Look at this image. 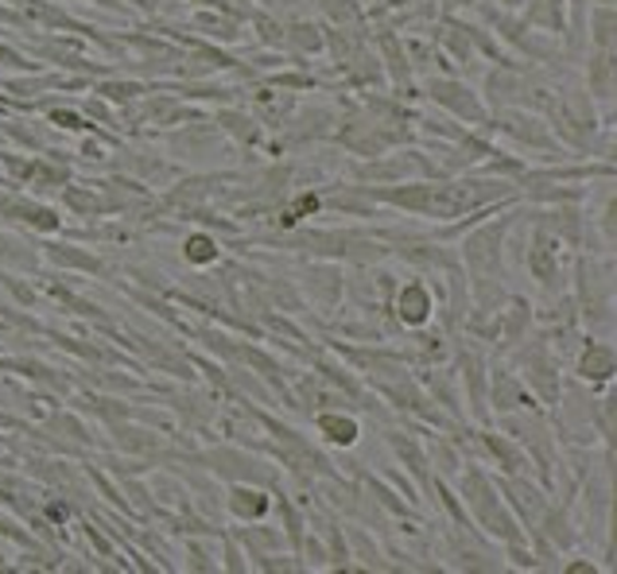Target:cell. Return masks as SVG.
Listing matches in <instances>:
<instances>
[{
  "instance_id": "1",
  "label": "cell",
  "mask_w": 617,
  "mask_h": 574,
  "mask_svg": "<svg viewBox=\"0 0 617 574\" xmlns=\"http://www.w3.org/2000/svg\"><path fill=\"white\" fill-rule=\"evenodd\" d=\"M529 218L532 234L524 241V268L548 296H559V291H567V279H571V249L544 222H536V214H529Z\"/></svg>"
},
{
  "instance_id": "2",
  "label": "cell",
  "mask_w": 617,
  "mask_h": 574,
  "mask_svg": "<svg viewBox=\"0 0 617 574\" xmlns=\"http://www.w3.org/2000/svg\"><path fill=\"white\" fill-rule=\"evenodd\" d=\"M521 214H505L497 222H478V226H470L462 234L459 244V264L466 272V279H478V276H501L505 268V237L513 229V222Z\"/></svg>"
},
{
  "instance_id": "3",
  "label": "cell",
  "mask_w": 617,
  "mask_h": 574,
  "mask_svg": "<svg viewBox=\"0 0 617 574\" xmlns=\"http://www.w3.org/2000/svg\"><path fill=\"white\" fill-rule=\"evenodd\" d=\"M191 462H202V470L217 474L226 481H252V486H272L280 478L272 466H264L257 454L241 451V446H217V451L191 454Z\"/></svg>"
},
{
  "instance_id": "4",
  "label": "cell",
  "mask_w": 617,
  "mask_h": 574,
  "mask_svg": "<svg viewBox=\"0 0 617 574\" xmlns=\"http://www.w3.org/2000/svg\"><path fill=\"white\" fill-rule=\"evenodd\" d=\"M486 132H501V136L517 140L521 148L532 152H559V140L551 136V129L539 121V113H529V109H489Z\"/></svg>"
},
{
  "instance_id": "5",
  "label": "cell",
  "mask_w": 617,
  "mask_h": 574,
  "mask_svg": "<svg viewBox=\"0 0 617 574\" xmlns=\"http://www.w3.org/2000/svg\"><path fill=\"white\" fill-rule=\"evenodd\" d=\"M427 101H435L439 109H447L459 124L486 129V121H489V105L482 101V94H474L466 82L447 79V74H439V79L427 82Z\"/></svg>"
},
{
  "instance_id": "6",
  "label": "cell",
  "mask_w": 617,
  "mask_h": 574,
  "mask_svg": "<svg viewBox=\"0 0 617 574\" xmlns=\"http://www.w3.org/2000/svg\"><path fill=\"white\" fill-rule=\"evenodd\" d=\"M384 311L396 319L401 331H424V326H431L435 311H439V299H435L427 279H408V284H396Z\"/></svg>"
},
{
  "instance_id": "7",
  "label": "cell",
  "mask_w": 617,
  "mask_h": 574,
  "mask_svg": "<svg viewBox=\"0 0 617 574\" xmlns=\"http://www.w3.org/2000/svg\"><path fill=\"white\" fill-rule=\"evenodd\" d=\"M614 369H617V357H614V346L594 334H586L579 342V354H574V376L583 384H591V392H606L609 381H614Z\"/></svg>"
},
{
  "instance_id": "8",
  "label": "cell",
  "mask_w": 617,
  "mask_h": 574,
  "mask_svg": "<svg viewBox=\"0 0 617 574\" xmlns=\"http://www.w3.org/2000/svg\"><path fill=\"white\" fill-rule=\"evenodd\" d=\"M497 489L505 493V505L513 509L524 528H532L539 521V513L548 509V489L529 478H497Z\"/></svg>"
},
{
  "instance_id": "9",
  "label": "cell",
  "mask_w": 617,
  "mask_h": 574,
  "mask_svg": "<svg viewBox=\"0 0 617 574\" xmlns=\"http://www.w3.org/2000/svg\"><path fill=\"white\" fill-rule=\"evenodd\" d=\"M315 435L327 446H339V451H354L361 443V419L349 408H327L315 411Z\"/></svg>"
},
{
  "instance_id": "10",
  "label": "cell",
  "mask_w": 617,
  "mask_h": 574,
  "mask_svg": "<svg viewBox=\"0 0 617 574\" xmlns=\"http://www.w3.org/2000/svg\"><path fill=\"white\" fill-rule=\"evenodd\" d=\"M272 501L276 493H269L264 486H252V481H234L226 493V513L234 516L237 524H257L272 513Z\"/></svg>"
},
{
  "instance_id": "11",
  "label": "cell",
  "mask_w": 617,
  "mask_h": 574,
  "mask_svg": "<svg viewBox=\"0 0 617 574\" xmlns=\"http://www.w3.org/2000/svg\"><path fill=\"white\" fill-rule=\"evenodd\" d=\"M249 109L264 129H280L287 117L296 113V94H287V89L272 86V82H261V86L249 94Z\"/></svg>"
},
{
  "instance_id": "12",
  "label": "cell",
  "mask_w": 617,
  "mask_h": 574,
  "mask_svg": "<svg viewBox=\"0 0 617 574\" xmlns=\"http://www.w3.org/2000/svg\"><path fill=\"white\" fill-rule=\"evenodd\" d=\"M44 256L55 264V268H67V272H82V276H105V261L86 249L79 241H51L44 244Z\"/></svg>"
},
{
  "instance_id": "13",
  "label": "cell",
  "mask_w": 617,
  "mask_h": 574,
  "mask_svg": "<svg viewBox=\"0 0 617 574\" xmlns=\"http://www.w3.org/2000/svg\"><path fill=\"white\" fill-rule=\"evenodd\" d=\"M109 431H114V446L124 454H137V458H152V462L164 454L159 451V435L152 427H137L129 419H117V423H109Z\"/></svg>"
},
{
  "instance_id": "14",
  "label": "cell",
  "mask_w": 617,
  "mask_h": 574,
  "mask_svg": "<svg viewBox=\"0 0 617 574\" xmlns=\"http://www.w3.org/2000/svg\"><path fill=\"white\" fill-rule=\"evenodd\" d=\"M0 369H4V373L27 376V381L39 384V388H51L55 396H67V392H70V376H62L59 369L44 366V361H35V357H4V361H0Z\"/></svg>"
},
{
  "instance_id": "15",
  "label": "cell",
  "mask_w": 617,
  "mask_h": 574,
  "mask_svg": "<svg viewBox=\"0 0 617 574\" xmlns=\"http://www.w3.org/2000/svg\"><path fill=\"white\" fill-rule=\"evenodd\" d=\"M459 369H462V381H466V400L474 408V416L486 419V361L474 346H462L459 349Z\"/></svg>"
},
{
  "instance_id": "16",
  "label": "cell",
  "mask_w": 617,
  "mask_h": 574,
  "mask_svg": "<svg viewBox=\"0 0 617 574\" xmlns=\"http://www.w3.org/2000/svg\"><path fill=\"white\" fill-rule=\"evenodd\" d=\"M447 559H454L451 566H459V571H501L505 566L494 551H482L478 543H470L466 536H462V528H454L451 536H447Z\"/></svg>"
},
{
  "instance_id": "17",
  "label": "cell",
  "mask_w": 617,
  "mask_h": 574,
  "mask_svg": "<svg viewBox=\"0 0 617 574\" xmlns=\"http://www.w3.org/2000/svg\"><path fill=\"white\" fill-rule=\"evenodd\" d=\"M222 249L226 244L217 241L210 229H187L183 234V241H179V256H183L191 268H199V272H206V268H214L217 261H222Z\"/></svg>"
},
{
  "instance_id": "18",
  "label": "cell",
  "mask_w": 617,
  "mask_h": 574,
  "mask_svg": "<svg viewBox=\"0 0 617 574\" xmlns=\"http://www.w3.org/2000/svg\"><path fill=\"white\" fill-rule=\"evenodd\" d=\"M121 167L132 175V179H140L144 187H164L167 179L179 175V167H171L167 159L152 156V152H124L121 148Z\"/></svg>"
},
{
  "instance_id": "19",
  "label": "cell",
  "mask_w": 617,
  "mask_h": 574,
  "mask_svg": "<svg viewBox=\"0 0 617 574\" xmlns=\"http://www.w3.org/2000/svg\"><path fill=\"white\" fill-rule=\"evenodd\" d=\"M586 94L609 109V101H614V51H586Z\"/></svg>"
},
{
  "instance_id": "20",
  "label": "cell",
  "mask_w": 617,
  "mask_h": 574,
  "mask_svg": "<svg viewBox=\"0 0 617 574\" xmlns=\"http://www.w3.org/2000/svg\"><path fill=\"white\" fill-rule=\"evenodd\" d=\"M214 124H217V132H222V136L237 140L241 148H249V144H261V136H264V124L257 121L252 113H241V109H217Z\"/></svg>"
},
{
  "instance_id": "21",
  "label": "cell",
  "mask_w": 617,
  "mask_h": 574,
  "mask_svg": "<svg viewBox=\"0 0 617 574\" xmlns=\"http://www.w3.org/2000/svg\"><path fill=\"white\" fill-rule=\"evenodd\" d=\"M0 124H4V140H12L16 148H24L27 156H39V152H47L51 144V132H47V121H16V117H0Z\"/></svg>"
},
{
  "instance_id": "22",
  "label": "cell",
  "mask_w": 617,
  "mask_h": 574,
  "mask_svg": "<svg viewBox=\"0 0 617 574\" xmlns=\"http://www.w3.org/2000/svg\"><path fill=\"white\" fill-rule=\"evenodd\" d=\"M342 272H339V264L334 261H319V264H311L307 268V291L315 296V303H322V307H334L342 299Z\"/></svg>"
},
{
  "instance_id": "23",
  "label": "cell",
  "mask_w": 617,
  "mask_h": 574,
  "mask_svg": "<svg viewBox=\"0 0 617 574\" xmlns=\"http://www.w3.org/2000/svg\"><path fill=\"white\" fill-rule=\"evenodd\" d=\"M191 24L199 27L206 39H217V44H237L241 39V20L234 16V12H226V9H202V12H194L191 16Z\"/></svg>"
},
{
  "instance_id": "24",
  "label": "cell",
  "mask_w": 617,
  "mask_h": 574,
  "mask_svg": "<svg viewBox=\"0 0 617 574\" xmlns=\"http://www.w3.org/2000/svg\"><path fill=\"white\" fill-rule=\"evenodd\" d=\"M284 47L296 59H304V55H319L322 47H327V39H322V24H311V20H292V24H284Z\"/></svg>"
},
{
  "instance_id": "25",
  "label": "cell",
  "mask_w": 617,
  "mask_h": 574,
  "mask_svg": "<svg viewBox=\"0 0 617 574\" xmlns=\"http://www.w3.org/2000/svg\"><path fill=\"white\" fill-rule=\"evenodd\" d=\"M389 446L396 451V458H401L404 466H408V470L416 474L419 486L431 489V470H427L431 462H427V451H424V446H419L412 435H401V431H389Z\"/></svg>"
},
{
  "instance_id": "26",
  "label": "cell",
  "mask_w": 617,
  "mask_h": 574,
  "mask_svg": "<svg viewBox=\"0 0 617 574\" xmlns=\"http://www.w3.org/2000/svg\"><path fill=\"white\" fill-rule=\"evenodd\" d=\"M90 89H94V94L102 97V101L117 105V109H121V105H129V101H137V97L149 94V86H144V82H137V79H97Z\"/></svg>"
},
{
  "instance_id": "27",
  "label": "cell",
  "mask_w": 617,
  "mask_h": 574,
  "mask_svg": "<svg viewBox=\"0 0 617 574\" xmlns=\"http://www.w3.org/2000/svg\"><path fill=\"white\" fill-rule=\"evenodd\" d=\"M74 408L94 411V416L105 419V423H117V419L132 416V408L124 400H114V396H97V392H82V396H74Z\"/></svg>"
},
{
  "instance_id": "28",
  "label": "cell",
  "mask_w": 617,
  "mask_h": 574,
  "mask_svg": "<svg viewBox=\"0 0 617 574\" xmlns=\"http://www.w3.org/2000/svg\"><path fill=\"white\" fill-rule=\"evenodd\" d=\"M24 229H32V234H39V237H59L62 229H67V222H62V214L55 206H47V202L35 199L32 214L24 218Z\"/></svg>"
},
{
  "instance_id": "29",
  "label": "cell",
  "mask_w": 617,
  "mask_h": 574,
  "mask_svg": "<svg viewBox=\"0 0 617 574\" xmlns=\"http://www.w3.org/2000/svg\"><path fill=\"white\" fill-rule=\"evenodd\" d=\"M0 264H4V268H24V272H32V268H35V253L27 249L24 237L0 234Z\"/></svg>"
},
{
  "instance_id": "30",
  "label": "cell",
  "mask_w": 617,
  "mask_h": 574,
  "mask_svg": "<svg viewBox=\"0 0 617 574\" xmlns=\"http://www.w3.org/2000/svg\"><path fill=\"white\" fill-rule=\"evenodd\" d=\"M252 27H257V39H261L264 47H284V20L276 16V12H261L252 9Z\"/></svg>"
},
{
  "instance_id": "31",
  "label": "cell",
  "mask_w": 617,
  "mask_h": 574,
  "mask_svg": "<svg viewBox=\"0 0 617 574\" xmlns=\"http://www.w3.org/2000/svg\"><path fill=\"white\" fill-rule=\"evenodd\" d=\"M349 540H354V548H349V559H361V566H377V571H389V563H384V551L377 548V543H369L366 531L349 528Z\"/></svg>"
},
{
  "instance_id": "32",
  "label": "cell",
  "mask_w": 617,
  "mask_h": 574,
  "mask_svg": "<svg viewBox=\"0 0 617 574\" xmlns=\"http://www.w3.org/2000/svg\"><path fill=\"white\" fill-rule=\"evenodd\" d=\"M427 462H435V466H439V478H454V474L462 470L459 451H454L447 439H435V446H431V454H427Z\"/></svg>"
},
{
  "instance_id": "33",
  "label": "cell",
  "mask_w": 617,
  "mask_h": 574,
  "mask_svg": "<svg viewBox=\"0 0 617 574\" xmlns=\"http://www.w3.org/2000/svg\"><path fill=\"white\" fill-rule=\"evenodd\" d=\"M0 70H12V74H27V70H39V62L27 59L24 47L0 44Z\"/></svg>"
},
{
  "instance_id": "34",
  "label": "cell",
  "mask_w": 617,
  "mask_h": 574,
  "mask_svg": "<svg viewBox=\"0 0 617 574\" xmlns=\"http://www.w3.org/2000/svg\"><path fill=\"white\" fill-rule=\"evenodd\" d=\"M39 509H44V521L51 524V528H59V524H67L70 516H74V505H70L67 497H47Z\"/></svg>"
},
{
  "instance_id": "35",
  "label": "cell",
  "mask_w": 617,
  "mask_h": 574,
  "mask_svg": "<svg viewBox=\"0 0 617 574\" xmlns=\"http://www.w3.org/2000/svg\"><path fill=\"white\" fill-rule=\"evenodd\" d=\"M222 543H226V571H249V563H245V548H241V540H237L234 531H226V536H222Z\"/></svg>"
},
{
  "instance_id": "36",
  "label": "cell",
  "mask_w": 617,
  "mask_h": 574,
  "mask_svg": "<svg viewBox=\"0 0 617 574\" xmlns=\"http://www.w3.org/2000/svg\"><path fill=\"white\" fill-rule=\"evenodd\" d=\"M187 555H191V563H187V566H191V571H217V566L214 563H206V551H202V543H187Z\"/></svg>"
},
{
  "instance_id": "37",
  "label": "cell",
  "mask_w": 617,
  "mask_h": 574,
  "mask_svg": "<svg viewBox=\"0 0 617 574\" xmlns=\"http://www.w3.org/2000/svg\"><path fill=\"white\" fill-rule=\"evenodd\" d=\"M559 571L563 574H598L602 566L591 563V559H574V563H559Z\"/></svg>"
},
{
  "instance_id": "38",
  "label": "cell",
  "mask_w": 617,
  "mask_h": 574,
  "mask_svg": "<svg viewBox=\"0 0 617 574\" xmlns=\"http://www.w3.org/2000/svg\"><path fill=\"white\" fill-rule=\"evenodd\" d=\"M129 4H137V9H140V12H149V16L156 12V0H129Z\"/></svg>"
},
{
  "instance_id": "39",
  "label": "cell",
  "mask_w": 617,
  "mask_h": 574,
  "mask_svg": "<svg viewBox=\"0 0 617 574\" xmlns=\"http://www.w3.org/2000/svg\"><path fill=\"white\" fill-rule=\"evenodd\" d=\"M0 140H4V124H0Z\"/></svg>"
},
{
  "instance_id": "40",
  "label": "cell",
  "mask_w": 617,
  "mask_h": 574,
  "mask_svg": "<svg viewBox=\"0 0 617 574\" xmlns=\"http://www.w3.org/2000/svg\"><path fill=\"white\" fill-rule=\"evenodd\" d=\"M0 443H4V435H0Z\"/></svg>"
}]
</instances>
